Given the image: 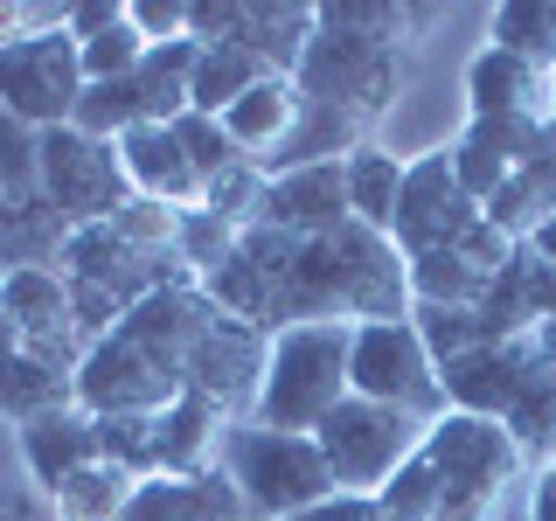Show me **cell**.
Listing matches in <instances>:
<instances>
[{
	"mask_svg": "<svg viewBox=\"0 0 556 521\" xmlns=\"http://www.w3.org/2000/svg\"><path fill=\"white\" fill-rule=\"evenodd\" d=\"M174 139H181V153H188V167L202 174V188L208 181H223L230 167H243L251 153L230 139V126L223 118H208V112H188V118H174Z\"/></svg>",
	"mask_w": 556,
	"mask_h": 521,
	"instance_id": "38",
	"label": "cell"
},
{
	"mask_svg": "<svg viewBox=\"0 0 556 521\" xmlns=\"http://www.w3.org/2000/svg\"><path fill=\"white\" fill-rule=\"evenodd\" d=\"M118 167H126L132 195H147V202H167V208H195L202 202V174L188 167L174 126H132L118 139Z\"/></svg>",
	"mask_w": 556,
	"mask_h": 521,
	"instance_id": "19",
	"label": "cell"
},
{
	"mask_svg": "<svg viewBox=\"0 0 556 521\" xmlns=\"http://www.w3.org/2000/svg\"><path fill=\"white\" fill-rule=\"evenodd\" d=\"M334 251V292H341V320L348 327H376V320H410V257L396 251L382 230H348L327 237Z\"/></svg>",
	"mask_w": 556,
	"mask_h": 521,
	"instance_id": "10",
	"label": "cell"
},
{
	"mask_svg": "<svg viewBox=\"0 0 556 521\" xmlns=\"http://www.w3.org/2000/svg\"><path fill=\"white\" fill-rule=\"evenodd\" d=\"M181 390L188 382L174 369H161V361H147L126 334H104L77 369V410H91V417H126V410L161 417Z\"/></svg>",
	"mask_w": 556,
	"mask_h": 521,
	"instance_id": "11",
	"label": "cell"
},
{
	"mask_svg": "<svg viewBox=\"0 0 556 521\" xmlns=\"http://www.w3.org/2000/svg\"><path fill=\"white\" fill-rule=\"evenodd\" d=\"M543 341H549V347H556V327H543Z\"/></svg>",
	"mask_w": 556,
	"mask_h": 521,
	"instance_id": "53",
	"label": "cell"
},
{
	"mask_svg": "<svg viewBox=\"0 0 556 521\" xmlns=\"http://www.w3.org/2000/svg\"><path fill=\"white\" fill-rule=\"evenodd\" d=\"M265 361H271V334L265 327H243V320H223L202 334V347L188 355V390L208 396L216 410H230L237 424L257 417V390H265Z\"/></svg>",
	"mask_w": 556,
	"mask_h": 521,
	"instance_id": "12",
	"label": "cell"
},
{
	"mask_svg": "<svg viewBox=\"0 0 556 521\" xmlns=\"http://www.w3.org/2000/svg\"><path fill=\"white\" fill-rule=\"evenodd\" d=\"M425 417L410 410H390V404H369V396H348V404L327 417L313 439H320L327 466H334V486L341 494H382L390 473L425 445Z\"/></svg>",
	"mask_w": 556,
	"mask_h": 521,
	"instance_id": "7",
	"label": "cell"
},
{
	"mask_svg": "<svg viewBox=\"0 0 556 521\" xmlns=\"http://www.w3.org/2000/svg\"><path fill=\"white\" fill-rule=\"evenodd\" d=\"M521 243H529V251H535V257H543V265L556 271V216H549V223H535V230L521 237Z\"/></svg>",
	"mask_w": 556,
	"mask_h": 521,
	"instance_id": "49",
	"label": "cell"
},
{
	"mask_svg": "<svg viewBox=\"0 0 556 521\" xmlns=\"http://www.w3.org/2000/svg\"><path fill=\"white\" fill-rule=\"evenodd\" d=\"M132 473L126 466H112V459H91L84 473H70L56 494V521H126V500H132Z\"/></svg>",
	"mask_w": 556,
	"mask_h": 521,
	"instance_id": "31",
	"label": "cell"
},
{
	"mask_svg": "<svg viewBox=\"0 0 556 521\" xmlns=\"http://www.w3.org/2000/svg\"><path fill=\"white\" fill-rule=\"evenodd\" d=\"M410 320H417V334H425L439 369L459 361V355H473V347H486V327H480L473 306H410Z\"/></svg>",
	"mask_w": 556,
	"mask_h": 521,
	"instance_id": "39",
	"label": "cell"
},
{
	"mask_svg": "<svg viewBox=\"0 0 556 521\" xmlns=\"http://www.w3.org/2000/svg\"><path fill=\"white\" fill-rule=\"evenodd\" d=\"M341 167H348V216H355L362 230H382V237H390L410 161H404V153H390L382 139H369V147H355Z\"/></svg>",
	"mask_w": 556,
	"mask_h": 521,
	"instance_id": "25",
	"label": "cell"
},
{
	"mask_svg": "<svg viewBox=\"0 0 556 521\" xmlns=\"http://www.w3.org/2000/svg\"><path fill=\"white\" fill-rule=\"evenodd\" d=\"M202 300L216 306L223 320H243V327H265V334H271V306H278V285L265 278V265H257V257L243 251V243H237V251H230V257H223L216 271L202 278Z\"/></svg>",
	"mask_w": 556,
	"mask_h": 521,
	"instance_id": "27",
	"label": "cell"
},
{
	"mask_svg": "<svg viewBox=\"0 0 556 521\" xmlns=\"http://www.w3.org/2000/svg\"><path fill=\"white\" fill-rule=\"evenodd\" d=\"M22 459H28L35 486H49V494H56L70 473H84V466L98 459V417L77 410V404L35 417V424H22Z\"/></svg>",
	"mask_w": 556,
	"mask_h": 521,
	"instance_id": "22",
	"label": "cell"
},
{
	"mask_svg": "<svg viewBox=\"0 0 556 521\" xmlns=\"http://www.w3.org/2000/svg\"><path fill=\"white\" fill-rule=\"evenodd\" d=\"M70 404H77V376H56L49 361H35L28 347L0 361V417H8V424H35V417L70 410Z\"/></svg>",
	"mask_w": 556,
	"mask_h": 521,
	"instance_id": "28",
	"label": "cell"
},
{
	"mask_svg": "<svg viewBox=\"0 0 556 521\" xmlns=\"http://www.w3.org/2000/svg\"><path fill=\"white\" fill-rule=\"evenodd\" d=\"M529 521H556V473H535V494H529Z\"/></svg>",
	"mask_w": 556,
	"mask_h": 521,
	"instance_id": "48",
	"label": "cell"
},
{
	"mask_svg": "<svg viewBox=\"0 0 556 521\" xmlns=\"http://www.w3.org/2000/svg\"><path fill=\"white\" fill-rule=\"evenodd\" d=\"M208 327H216V306L202 300V285H188V292H147L112 334H126L147 361H161V369H174L188 382V355L202 347Z\"/></svg>",
	"mask_w": 556,
	"mask_h": 521,
	"instance_id": "15",
	"label": "cell"
},
{
	"mask_svg": "<svg viewBox=\"0 0 556 521\" xmlns=\"http://www.w3.org/2000/svg\"><path fill=\"white\" fill-rule=\"evenodd\" d=\"M320 28V8H300V0H237V49H251L271 77H292Z\"/></svg>",
	"mask_w": 556,
	"mask_h": 521,
	"instance_id": "21",
	"label": "cell"
},
{
	"mask_svg": "<svg viewBox=\"0 0 556 521\" xmlns=\"http://www.w3.org/2000/svg\"><path fill=\"white\" fill-rule=\"evenodd\" d=\"M63 22V8H42V0H0V49L14 42V35H28V28H56Z\"/></svg>",
	"mask_w": 556,
	"mask_h": 521,
	"instance_id": "46",
	"label": "cell"
},
{
	"mask_svg": "<svg viewBox=\"0 0 556 521\" xmlns=\"http://www.w3.org/2000/svg\"><path fill=\"white\" fill-rule=\"evenodd\" d=\"M98 459L126 466L132 480L161 473V417L126 410V417H98Z\"/></svg>",
	"mask_w": 556,
	"mask_h": 521,
	"instance_id": "35",
	"label": "cell"
},
{
	"mask_svg": "<svg viewBox=\"0 0 556 521\" xmlns=\"http://www.w3.org/2000/svg\"><path fill=\"white\" fill-rule=\"evenodd\" d=\"M0 223H8V195H0Z\"/></svg>",
	"mask_w": 556,
	"mask_h": 521,
	"instance_id": "54",
	"label": "cell"
},
{
	"mask_svg": "<svg viewBox=\"0 0 556 521\" xmlns=\"http://www.w3.org/2000/svg\"><path fill=\"white\" fill-rule=\"evenodd\" d=\"M42 195L56 202V216L84 230V223H112L132 202V181L118 167V147H104L77 126H56L42 132Z\"/></svg>",
	"mask_w": 556,
	"mask_h": 521,
	"instance_id": "8",
	"label": "cell"
},
{
	"mask_svg": "<svg viewBox=\"0 0 556 521\" xmlns=\"http://www.w3.org/2000/svg\"><path fill=\"white\" fill-rule=\"evenodd\" d=\"M230 431H237L230 410H216L208 396L181 390V396L161 410V473H188V480H195V473H216Z\"/></svg>",
	"mask_w": 556,
	"mask_h": 521,
	"instance_id": "20",
	"label": "cell"
},
{
	"mask_svg": "<svg viewBox=\"0 0 556 521\" xmlns=\"http://www.w3.org/2000/svg\"><path fill=\"white\" fill-rule=\"evenodd\" d=\"M348 390L369 396V404L410 410V417H425V424L445 417V382H439V361H431L417 320L355 327V347H348Z\"/></svg>",
	"mask_w": 556,
	"mask_h": 521,
	"instance_id": "6",
	"label": "cell"
},
{
	"mask_svg": "<svg viewBox=\"0 0 556 521\" xmlns=\"http://www.w3.org/2000/svg\"><path fill=\"white\" fill-rule=\"evenodd\" d=\"M535 355L543 341H486L473 355L445 361L439 382H445V410H466V417H508V404L521 396V382L535 376Z\"/></svg>",
	"mask_w": 556,
	"mask_h": 521,
	"instance_id": "13",
	"label": "cell"
},
{
	"mask_svg": "<svg viewBox=\"0 0 556 521\" xmlns=\"http://www.w3.org/2000/svg\"><path fill=\"white\" fill-rule=\"evenodd\" d=\"M543 355H549V376H556V347H549V341H543Z\"/></svg>",
	"mask_w": 556,
	"mask_h": 521,
	"instance_id": "52",
	"label": "cell"
},
{
	"mask_svg": "<svg viewBox=\"0 0 556 521\" xmlns=\"http://www.w3.org/2000/svg\"><path fill=\"white\" fill-rule=\"evenodd\" d=\"M271 69L251 56V49H237V42H216V49H202V63H195V91H188V112H208V118H223L243 91H257Z\"/></svg>",
	"mask_w": 556,
	"mask_h": 521,
	"instance_id": "32",
	"label": "cell"
},
{
	"mask_svg": "<svg viewBox=\"0 0 556 521\" xmlns=\"http://www.w3.org/2000/svg\"><path fill=\"white\" fill-rule=\"evenodd\" d=\"M112 230L132 243L139 257H167L174 251V237H181V208H167V202H147V195H132L126 208L112 216Z\"/></svg>",
	"mask_w": 556,
	"mask_h": 521,
	"instance_id": "43",
	"label": "cell"
},
{
	"mask_svg": "<svg viewBox=\"0 0 556 521\" xmlns=\"http://www.w3.org/2000/svg\"><path fill=\"white\" fill-rule=\"evenodd\" d=\"M223 126H230V139L251 153V161H271V153L292 139V126H300V84L265 77L257 91H243L230 112H223Z\"/></svg>",
	"mask_w": 556,
	"mask_h": 521,
	"instance_id": "23",
	"label": "cell"
},
{
	"mask_svg": "<svg viewBox=\"0 0 556 521\" xmlns=\"http://www.w3.org/2000/svg\"><path fill=\"white\" fill-rule=\"evenodd\" d=\"M257 223H271V230H286V237H300V243H320V237H334L348 230V167L341 161H320V167H292V174H271V188H265V216Z\"/></svg>",
	"mask_w": 556,
	"mask_h": 521,
	"instance_id": "14",
	"label": "cell"
},
{
	"mask_svg": "<svg viewBox=\"0 0 556 521\" xmlns=\"http://www.w3.org/2000/svg\"><path fill=\"white\" fill-rule=\"evenodd\" d=\"M8 355H22V334H14V320L0 313V361H8Z\"/></svg>",
	"mask_w": 556,
	"mask_h": 521,
	"instance_id": "51",
	"label": "cell"
},
{
	"mask_svg": "<svg viewBox=\"0 0 556 521\" xmlns=\"http://www.w3.org/2000/svg\"><path fill=\"white\" fill-rule=\"evenodd\" d=\"M118 14H126V0H77V8H63V28L77 35V42H91V35L112 28Z\"/></svg>",
	"mask_w": 556,
	"mask_h": 521,
	"instance_id": "47",
	"label": "cell"
},
{
	"mask_svg": "<svg viewBox=\"0 0 556 521\" xmlns=\"http://www.w3.org/2000/svg\"><path fill=\"white\" fill-rule=\"evenodd\" d=\"M486 223H494L501 237H529L535 223H549L556 216V139H549V153H535V161H521L508 181H501V195L480 208Z\"/></svg>",
	"mask_w": 556,
	"mask_h": 521,
	"instance_id": "26",
	"label": "cell"
},
{
	"mask_svg": "<svg viewBox=\"0 0 556 521\" xmlns=\"http://www.w3.org/2000/svg\"><path fill=\"white\" fill-rule=\"evenodd\" d=\"M0 195H8V208L42 202V132L8 112H0Z\"/></svg>",
	"mask_w": 556,
	"mask_h": 521,
	"instance_id": "36",
	"label": "cell"
},
{
	"mask_svg": "<svg viewBox=\"0 0 556 521\" xmlns=\"http://www.w3.org/2000/svg\"><path fill=\"white\" fill-rule=\"evenodd\" d=\"M77 98H84V42L56 28H28L0 49V112L22 118L35 132H56L77 118Z\"/></svg>",
	"mask_w": 556,
	"mask_h": 521,
	"instance_id": "5",
	"label": "cell"
},
{
	"mask_svg": "<svg viewBox=\"0 0 556 521\" xmlns=\"http://www.w3.org/2000/svg\"><path fill=\"white\" fill-rule=\"evenodd\" d=\"M494 285L473 257L452 243V251H431V257H410V300L417 306H480V292Z\"/></svg>",
	"mask_w": 556,
	"mask_h": 521,
	"instance_id": "33",
	"label": "cell"
},
{
	"mask_svg": "<svg viewBox=\"0 0 556 521\" xmlns=\"http://www.w3.org/2000/svg\"><path fill=\"white\" fill-rule=\"evenodd\" d=\"M286 521H382V514H376V494H327V500H313V508L286 514Z\"/></svg>",
	"mask_w": 556,
	"mask_h": 521,
	"instance_id": "45",
	"label": "cell"
},
{
	"mask_svg": "<svg viewBox=\"0 0 556 521\" xmlns=\"http://www.w3.org/2000/svg\"><path fill=\"white\" fill-rule=\"evenodd\" d=\"M77 132L104 139V147H118L132 126H153L147 118V91H139V77H112V84H84L77 98V118H70Z\"/></svg>",
	"mask_w": 556,
	"mask_h": 521,
	"instance_id": "34",
	"label": "cell"
},
{
	"mask_svg": "<svg viewBox=\"0 0 556 521\" xmlns=\"http://www.w3.org/2000/svg\"><path fill=\"white\" fill-rule=\"evenodd\" d=\"M486 49H508L535 69H556V0H501L486 14Z\"/></svg>",
	"mask_w": 556,
	"mask_h": 521,
	"instance_id": "30",
	"label": "cell"
},
{
	"mask_svg": "<svg viewBox=\"0 0 556 521\" xmlns=\"http://www.w3.org/2000/svg\"><path fill=\"white\" fill-rule=\"evenodd\" d=\"M147 63V35L132 28V14H118L112 28H98L84 42V84H112V77H132Z\"/></svg>",
	"mask_w": 556,
	"mask_h": 521,
	"instance_id": "42",
	"label": "cell"
},
{
	"mask_svg": "<svg viewBox=\"0 0 556 521\" xmlns=\"http://www.w3.org/2000/svg\"><path fill=\"white\" fill-rule=\"evenodd\" d=\"M348 347L355 327L348 320H320V327H286L271 334V361H265V390H257V417L265 431H320L348 396Z\"/></svg>",
	"mask_w": 556,
	"mask_h": 521,
	"instance_id": "1",
	"label": "cell"
},
{
	"mask_svg": "<svg viewBox=\"0 0 556 521\" xmlns=\"http://www.w3.org/2000/svg\"><path fill=\"white\" fill-rule=\"evenodd\" d=\"M543 473H556V466H543Z\"/></svg>",
	"mask_w": 556,
	"mask_h": 521,
	"instance_id": "55",
	"label": "cell"
},
{
	"mask_svg": "<svg viewBox=\"0 0 556 521\" xmlns=\"http://www.w3.org/2000/svg\"><path fill=\"white\" fill-rule=\"evenodd\" d=\"M556 112V69H535L508 49H480L466 63V118H543Z\"/></svg>",
	"mask_w": 556,
	"mask_h": 521,
	"instance_id": "16",
	"label": "cell"
},
{
	"mask_svg": "<svg viewBox=\"0 0 556 521\" xmlns=\"http://www.w3.org/2000/svg\"><path fill=\"white\" fill-rule=\"evenodd\" d=\"M223 473L237 480L243 508L257 521H286L313 508V500L341 494L334 486V466L313 431H265V424H237L230 445H223Z\"/></svg>",
	"mask_w": 556,
	"mask_h": 521,
	"instance_id": "4",
	"label": "cell"
},
{
	"mask_svg": "<svg viewBox=\"0 0 556 521\" xmlns=\"http://www.w3.org/2000/svg\"><path fill=\"white\" fill-rule=\"evenodd\" d=\"M126 521H257L251 508H243V494H237V480L223 473H147L132 486V500H126Z\"/></svg>",
	"mask_w": 556,
	"mask_h": 521,
	"instance_id": "17",
	"label": "cell"
},
{
	"mask_svg": "<svg viewBox=\"0 0 556 521\" xmlns=\"http://www.w3.org/2000/svg\"><path fill=\"white\" fill-rule=\"evenodd\" d=\"M376 514L382 521H431V514H439V466H431L425 445L390 473V486L376 494Z\"/></svg>",
	"mask_w": 556,
	"mask_h": 521,
	"instance_id": "37",
	"label": "cell"
},
{
	"mask_svg": "<svg viewBox=\"0 0 556 521\" xmlns=\"http://www.w3.org/2000/svg\"><path fill=\"white\" fill-rule=\"evenodd\" d=\"M70 237H77V223L56 216V202H22L8 208V223H0V278L8 271H56Z\"/></svg>",
	"mask_w": 556,
	"mask_h": 521,
	"instance_id": "24",
	"label": "cell"
},
{
	"mask_svg": "<svg viewBox=\"0 0 556 521\" xmlns=\"http://www.w3.org/2000/svg\"><path fill=\"white\" fill-rule=\"evenodd\" d=\"M404 77H410V49L396 42H376V35L362 28H341L320 14V28H313L300 69H292V84H300L306 104H348V112L362 118H390V104L404 98Z\"/></svg>",
	"mask_w": 556,
	"mask_h": 521,
	"instance_id": "3",
	"label": "cell"
},
{
	"mask_svg": "<svg viewBox=\"0 0 556 521\" xmlns=\"http://www.w3.org/2000/svg\"><path fill=\"white\" fill-rule=\"evenodd\" d=\"M265 188H271V174L257 167V161H243V167L223 174V181L202 188V208H208V216H223V223H237V230H251V223L265 216Z\"/></svg>",
	"mask_w": 556,
	"mask_h": 521,
	"instance_id": "41",
	"label": "cell"
},
{
	"mask_svg": "<svg viewBox=\"0 0 556 521\" xmlns=\"http://www.w3.org/2000/svg\"><path fill=\"white\" fill-rule=\"evenodd\" d=\"M535 341H543V334H535ZM501 431L521 445V459H529L535 473L556 466V376H549V355H535V376L521 382V396L508 404Z\"/></svg>",
	"mask_w": 556,
	"mask_h": 521,
	"instance_id": "29",
	"label": "cell"
},
{
	"mask_svg": "<svg viewBox=\"0 0 556 521\" xmlns=\"http://www.w3.org/2000/svg\"><path fill=\"white\" fill-rule=\"evenodd\" d=\"M243 243V230L237 223H223V216H208V208L195 202V208H181V237H174V251H181V265L195 271V278H208Z\"/></svg>",
	"mask_w": 556,
	"mask_h": 521,
	"instance_id": "40",
	"label": "cell"
},
{
	"mask_svg": "<svg viewBox=\"0 0 556 521\" xmlns=\"http://www.w3.org/2000/svg\"><path fill=\"white\" fill-rule=\"evenodd\" d=\"M63 278H77V285H104V292H118L126 306H139L153 285H161V257H139L126 237L112 230V223H84L77 237H70V251H63Z\"/></svg>",
	"mask_w": 556,
	"mask_h": 521,
	"instance_id": "18",
	"label": "cell"
},
{
	"mask_svg": "<svg viewBox=\"0 0 556 521\" xmlns=\"http://www.w3.org/2000/svg\"><path fill=\"white\" fill-rule=\"evenodd\" d=\"M480 223V202L459 188L452 174V147H431V153H410V174H404V195H396V223H390V243L404 257H431V251H452L466 230Z\"/></svg>",
	"mask_w": 556,
	"mask_h": 521,
	"instance_id": "9",
	"label": "cell"
},
{
	"mask_svg": "<svg viewBox=\"0 0 556 521\" xmlns=\"http://www.w3.org/2000/svg\"><path fill=\"white\" fill-rule=\"evenodd\" d=\"M425 452L439 466V514L431 521H501L515 480L529 473L508 431L494 417H466V410H445L425 431Z\"/></svg>",
	"mask_w": 556,
	"mask_h": 521,
	"instance_id": "2",
	"label": "cell"
},
{
	"mask_svg": "<svg viewBox=\"0 0 556 521\" xmlns=\"http://www.w3.org/2000/svg\"><path fill=\"white\" fill-rule=\"evenodd\" d=\"M126 14H132V28L147 35V49L188 35V0H126Z\"/></svg>",
	"mask_w": 556,
	"mask_h": 521,
	"instance_id": "44",
	"label": "cell"
},
{
	"mask_svg": "<svg viewBox=\"0 0 556 521\" xmlns=\"http://www.w3.org/2000/svg\"><path fill=\"white\" fill-rule=\"evenodd\" d=\"M22 514H28V500L14 494V486H0V521H22Z\"/></svg>",
	"mask_w": 556,
	"mask_h": 521,
	"instance_id": "50",
	"label": "cell"
}]
</instances>
